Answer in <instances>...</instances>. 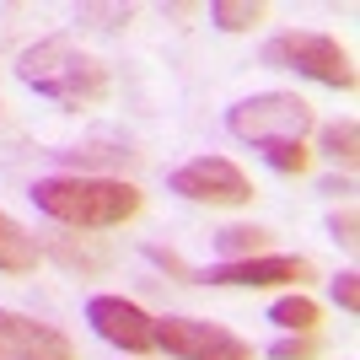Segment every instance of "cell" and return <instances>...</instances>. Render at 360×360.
<instances>
[{"mask_svg":"<svg viewBox=\"0 0 360 360\" xmlns=\"http://www.w3.org/2000/svg\"><path fill=\"white\" fill-rule=\"evenodd\" d=\"M81 16L103 22V27H119V22H129V6H81Z\"/></svg>","mask_w":360,"mask_h":360,"instance_id":"obj_21","label":"cell"},{"mask_svg":"<svg viewBox=\"0 0 360 360\" xmlns=\"http://www.w3.org/2000/svg\"><path fill=\"white\" fill-rule=\"evenodd\" d=\"M167 183H172V194L194 199V205H248V199H253L248 172H242L237 162H226V156H194V162H183Z\"/></svg>","mask_w":360,"mask_h":360,"instance_id":"obj_6","label":"cell"},{"mask_svg":"<svg viewBox=\"0 0 360 360\" xmlns=\"http://www.w3.org/2000/svg\"><path fill=\"white\" fill-rule=\"evenodd\" d=\"M264 65L274 70H296L307 81H323L333 91H355V60H349L339 38L328 32H280L264 44Z\"/></svg>","mask_w":360,"mask_h":360,"instance_id":"obj_4","label":"cell"},{"mask_svg":"<svg viewBox=\"0 0 360 360\" xmlns=\"http://www.w3.org/2000/svg\"><path fill=\"white\" fill-rule=\"evenodd\" d=\"M70 167H124V162H135V150L129 146H113V140H91V146H75V150H60Z\"/></svg>","mask_w":360,"mask_h":360,"instance_id":"obj_15","label":"cell"},{"mask_svg":"<svg viewBox=\"0 0 360 360\" xmlns=\"http://www.w3.org/2000/svg\"><path fill=\"white\" fill-rule=\"evenodd\" d=\"M49 258H60L70 274H103L108 264H113V248H103V242L91 237H49Z\"/></svg>","mask_w":360,"mask_h":360,"instance_id":"obj_11","label":"cell"},{"mask_svg":"<svg viewBox=\"0 0 360 360\" xmlns=\"http://www.w3.org/2000/svg\"><path fill=\"white\" fill-rule=\"evenodd\" d=\"M86 323L103 333L108 345L129 349V355L156 349V328H150L156 317H150L146 307H135V301H124V296H91L86 301Z\"/></svg>","mask_w":360,"mask_h":360,"instance_id":"obj_7","label":"cell"},{"mask_svg":"<svg viewBox=\"0 0 360 360\" xmlns=\"http://www.w3.org/2000/svg\"><path fill=\"white\" fill-rule=\"evenodd\" d=\"M205 280H210V285H248V290L307 285V280H312V258H301V253H253V258H237V264H215Z\"/></svg>","mask_w":360,"mask_h":360,"instance_id":"obj_8","label":"cell"},{"mask_svg":"<svg viewBox=\"0 0 360 360\" xmlns=\"http://www.w3.org/2000/svg\"><path fill=\"white\" fill-rule=\"evenodd\" d=\"M269 323H280L285 333H317V323H323V307H317L312 296H280L269 307Z\"/></svg>","mask_w":360,"mask_h":360,"instance_id":"obj_12","label":"cell"},{"mask_svg":"<svg viewBox=\"0 0 360 360\" xmlns=\"http://www.w3.org/2000/svg\"><path fill=\"white\" fill-rule=\"evenodd\" d=\"M274 360H317L323 355V339L317 333H285V339H274L269 345Z\"/></svg>","mask_w":360,"mask_h":360,"instance_id":"obj_17","label":"cell"},{"mask_svg":"<svg viewBox=\"0 0 360 360\" xmlns=\"http://www.w3.org/2000/svg\"><path fill=\"white\" fill-rule=\"evenodd\" d=\"M32 205L44 215L81 231H108L124 226L140 210V188L124 178H86V172H65V178H38L32 183Z\"/></svg>","mask_w":360,"mask_h":360,"instance_id":"obj_1","label":"cell"},{"mask_svg":"<svg viewBox=\"0 0 360 360\" xmlns=\"http://www.w3.org/2000/svg\"><path fill=\"white\" fill-rule=\"evenodd\" d=\"M264 162H269L274 172H307V167H312V150L307 146H269Z\"/></svg>","mask_w":360,"mask_h":360,"instance_id":"obj_18","label":"cell"},{"mask_svg":"<svg viewBox=\"0 0 360 360\" xmlns=\"http://www.w3.org/2000/svg\"><path fill=\"white\" fill-rule=\"evenodd\" d=\"M210 16H215V27H226V32H248L264 22V6L258 0H215Z\"/></svg>","mask_w":360,"mask_h":360,"instance_id":"obj_16","label":"cell"},{"mask_svg":"<svg viewBox=\"0 0 360 360\" xmlns=\"http://www.w3.org/2000/svg\"><path fill=\"white\" fill-rule=\"evenodd\" d=\"M146 253H150V264H162L167 274H178V280H194V269H188L178 253H167V248H146Z\"/></svg>","mask_w":360,"mask_h":360,"instance_id":"obj_22","label":"cell"},{"mask_svg":"<svg viewBox=\"0 0 360 360\" xmlns=\"http://www.w3.org/2000/svg\"><path fill=\"white\" fill-rule=\"evenodd\" d=\"M333 301H339L345 312H355V307H360V274L355 269H345L339 280H333Z\"/></svg>","mask_w":360,"mask_h":360,"instance_id":"obj_20","label":"cell"},{"mask_svg":"<svg viewBox=\"0 0 360 360\" xmlns=\"http://www.w3.org/2000/svg\"><path fill=\"white\" fill-rule=\"evenodd\" d=\"M16 75H22V86H32L38 97H54L60 108H91L108 97V65L91 60L86 49H75L70 38H44V44L22 49Z\"/></svg>","mask_w":360,"mask_h":360,"instance_id":"obj_2","label":"cell"},{"mask_svg":"<svg viewBox=\"0 0 360 360\" xmlns=\"http://www.w3.org/2000/svg\"><path fill=\"white\" fill-rule=\"evenodd\" d=\"M0 360H75V345L54 323L0 307Z\"/></svg>","mask_w":360,"mask_h":360,"instance_id":"obj_9","label":"cell"},{"mask_svg":"<svg viewBox=\"0 0 360 360\" xmlns=\"http://www.w3.org/2000/svg\"><path fill=\"white\" fill-rule=\"evenodd\" d=\"M328 231H333V242H345V248H355V242H360V215H355V205H345V210H333V215H328Z\"/></svg>","mask_w":360,"mask_h":360,"instance_id":"obj_19","label":"cell"},{"mask_svg":"<svg viewBox=\"0 0 360 360\" xmlns=\"http://www.w3.org/2000/svg\"><path fill=\"white\" fill-rule=\"evenodd\" d=\"M38 258H44L38 237H32L16 215L0 210V274H32V269H38Z\"/></svg>","mask_w":360,"mask_h":360,"instance_id":"obj_10","label":"cell"},{"mask_svg":"<svg viewBox=\"0 0 360 360\" xmlns=\"http://www.w3.org/2000/svg\"><path fill=\"white\" fill-rule=\"evenodd\" d=\"M150 328H156V349L178 360H253V345H242L237 333L199 323V317H162Z\"/></svg>","mask_w":360,"mask_h":360,"instance_id":"obj_5","label":"cell"},{"mask_svg":"<svg viewBox=\"0 0 360 360\" xmlns=\"http://www.w3.org/2000/svg\"><path fill=\"white\" fill-rule=\"evenodd\" d=\"M215 248H221V264H237V258L269 253V231L264 226H226V231H215Z\"/></svg>","mask_w":360,"mask_h":360,"instance_id":"obj_13","label":"cell"},{"mask_svg":"<svg viewBox=\"0 0 360 360\" xmlns=\"http://www.w3.org/2000/svg\"><path fill=\"white\" fill-rule=\"evenodd\" d=\"M323 156H333V162L355 167V156H360V129H355V119H333V124H323Z\"/></svg>","mask_w":360,"mask_h":360,"instance_id":"obj_14","label":"cell"},{"mask_svg":"<svg viewBox=\"0 0 360 360\" xmlns=\"http://www.w3.org/2000/svg\"><path fill=\"white\" fill-rule=\"evenodd\" d=\"M226 129L248 146L269 150V146H301L307 129H312V103H301L296 91H258V97H242L231 113H226Z\"/></svg>","mask_w":360,"mask_h":360,"instance_id":"obj_3","label":"cell"}]
</instances>
